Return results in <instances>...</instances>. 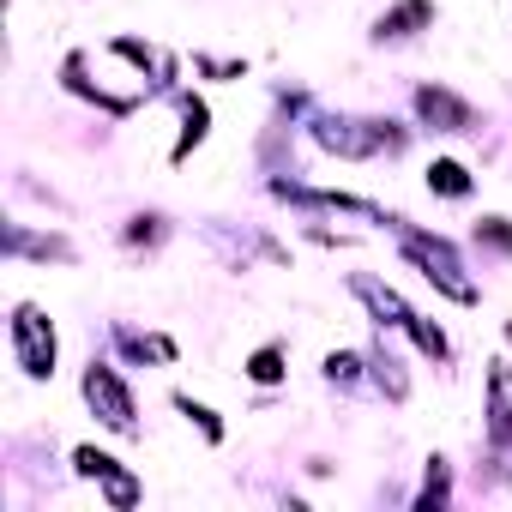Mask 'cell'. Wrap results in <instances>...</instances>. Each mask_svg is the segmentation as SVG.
<instances>
[{
    "mask_svg": "<svg viewBox=\"0 0 512 512\" xmlns=\"http://www.w3.org/2000/svg\"><path fill=\"white\" fill-rule=\"evenodd\" d=\"M314 145H326V151H338V157H374V151H398L404 133H392V121L320 115V121H314Z\"/></svg>",
    "mask_w": 512,
    "mask_h": 512,
    "instance_id": "1",
    "label": "cell"
},
{
    "mask_svg": "<svg viewBox=\"0 0 512 512\" xmlns=\"http://www.w3.org/2000/svg\"><path fill=\"white\" fill-rule=\"evenodd\" d=\"M404 253L422 266V278L428 284H440L452 302H476V284L464 278V266H458V253L440 241V235H404Z\"/></svg>",
    "mask_w": 512,
    "mask_h": 512,
    "instance_id": "2",
    "label": "cell"
},
{
    "mask_svg": "<svg viewBox=\"0 0 512 512\" xmlns=\"http://www.w3.org/2000/svg\"><path fill=\"white\" fill-rule=\"evenodd\" d=\"M13 356H19V368L31 374V380H49L55 374V326L43 320V308H19L13 314Z\"/></svg>",
    "mask_w": 512,
    "mask_h": 512,
    "instance_id": "3",
    "label": "cell"
},
{
    "mask_svg": "<svg viewBox=\"0 0 512 512\" xmlns=\"http://www.w3.org/2000/svg\"><path fill=\"white\" fill-rule=\"evenodd\" d=\"M85 404L103 416V428L133 434V392L121 386V374H115V368H103V362H91V368H85Z\"/></svg>",
    "mask_w": 512,
    "mask_h": 512,
    "instance_id": "4",
    "label": "cell"
},
{
    "mask_svg": "<svg viewBox=\"0 0 512 512\" xmlns=\"http://www.w3.org/2000/svg\"><path fill=\"white\" fill-rule=\"evenodd\" d=\"M73 464H79V476H103V482H109V506H133V500H139V482H133L109 452L79 446V452H73Z\"/></svg>",
    "mask_w": 512,
    "mask_h": 512,
    "instance_id": "5",
    "label": "cell"
},
{
    "mask_svg": "<svg viewBox=\"0 0 512 512\" xmlns=\"http://www.w3.org/2000/svg\"><path fill=\"white\" fill-rule=\"evenodd\" d=\"M416 115H422L428 127H440V133H464V127H470V103H458L452 91H434V85L416 91Z\"/></svg>",
    "mask_w": 512,
    "mask_h": 512,
    "instance_id": "6",
    "label": "cell"
},
{
    "mask_svg": "<svg viewBox=\"0 0 512 512\" xmlns=\"http://www.w3.org/2000/svg\"><path fill=\"white\" fill-rule=\"evenodd\" d=\"M488 440L512 446V368L506 362H494L488 374Z\"/></svg>",
    "mask_w": 512,
    "mask_h": 512,
    "instance_id": "7",
    "label": "cell"
},
{
    "mask_svg": "<svg viewBox=\"0 0 512 512\" xmlns=\"http://www.w3.org/2000/svg\"><path fill=\"white\" fill-rule=\"evenodd\" d=\"M356 296H362V302L380 314V326H404V332H410V320H416V314H410V308H404L392 290H380L374 278H356Z\"/></svg>",
    "mask_w": 512,
    "mask_h": 512,
    "instance_id": "8",
    "label": "cell"
},
{
    "mask_svg": "<svg viewBox=\"0 0 512 512\" xmlns=\"http://www.w3.org/2000/svg\"><path fill=\"white\" fill-rule=\"evenodd\" d=\"M428 19H434L428 0H404V7H392V13L380 19V31H374V37H410V31H422Z\"/></svg>",
    "mask_w": 512,
    "mask_h": 512,
    "instance_id": "9",
    "label": "cell"
},
{
    "mask_svg": "<svg viewBox=\"0 0 512 512\" xmlns=\"http://www.w3.org/2000/svg\"><path fill=\"white\" fill-rule=\"evenodd\" d=\"M428 187H434V193H446V199H464V193H470V175H464V163L440 157V163L428 169Z\"/></svg>",
    "mask_w": 512,
    "mask_h": 512,
    "instance_id": "10",
    "label": "cell"
},
{
    "mask_svg": "<svg viewBox=\"0 0 512 512\" xmlns=\"http://www.w3.org/2000/svg\"><path fill=\"white\" fill-rule=\"evenodd\" d=\"M181 121H187V133H181L175 157H187V151H193V145L205 139V121H211V115H205V103H199V97H187V103H181Z\"/></svg>",
    "mask_w": 512,
    "mask_h": 512,
    "instance_id": "11",
    "label": "cell"
},
{
    "mask_svg": "<svg viewBox=\"0 0 512 512\" xmlns=\"http://www.w3.org/2000/svg\"><path fill=\"white\" fill-rule=\"evenodd\" d=\"M410 338H416V344H422V356H446V332H440V326H428V320H422V314H416V320H410Z\"/></svg>",
    "mask_w": 512,
    "mask_h": 512,
    "instance_id": "12",
    "label": "cell"
},
{
    "mask_svg": "<svg viewBox=\"0 0 512 512\" xmlns=\"http://www.w3.org/2000/svg\"><path fill=\"white\" fill-rule=\"evenodd\" d=\"M247 374H253V380H260V386H272V380L284 374V356H278V350H260V356H253V362H247Z\"/></svg>",
    "mask_w": 512,
    "mask_h": 512,
    "instance_id": "13",
    "label": "cell"
},
{
    "mask_svg": "<svg viewBox=\"0 0 512 512\" xmlns=\"http://www.w3.org/2000/svg\"><path fill=\"white\" fill-rule=\"evenodd\" d=\"M175 404H181V410H187V416L199 422V434H205V440H223V422H217V416H211L205 404H193V398H175Z\"/></svg>",
    "mask_w": 512,
    "mask_h": 512,
    "instance_id": "14",
    "label": "cell"
},
{
    "mask_svg": "<svg viewBox=\"0 0 512 512\" xmlns=\"http://www.w3.org/2000/svg\"><path fill=\"white\" fill-rule=\"evenodd\" d=\"M121 344H127V350H133V356H157V362H169V356H175V350H169V344H163V338H139V332H127V338H121Z\"/></svg>",
    "mask_w": 512,
    "mask_h": 512,
    "instance_id": "15",
    "label": "cell"
},
{
    "mask_svg": "<svg viewBox=\"0 0 512 512\" xmlns=\"http://www.w3.org/2000/svg\"><path fill=\"white\" fill-rule=\"evenodd\" d=\"M356 368H362V362H356L350 350H338V356H326V374H332V380H356Z\"/></svg>",
    "mask_w": 512,
    "mask_h": 512,
    "instance_id": "16",
    "label": "cell"
},
{
    "mask_svg": "<svg viewBox=\"0 0 512 512\" xmlns=\"http://www.w3.org/2000/svg\"><path fill=\"white\" fill-rule=\"evenodd\" d=\"M482 235H488L494 247H506V253H512V229H506V217H482Z\"/></svg>",
    "mask_w": 512,
    "mask_h": 512,
    "instance_id": "17",
    "label": "cell"
},
{
    "mask_svg": "<svg viewBox=\"0 0 512 512\" xmlns=\"http://www.w3.org/2000/svg\"><path fill=\"white\" fill-rule=\"evenodd\" d=\"M151 235H157V217H139V223L127 229V241H151Z\"/></svg>",
    "mask_w": 512,
    "mask_h": 512,
    "instance_id": "18",
    "label": "cell"
}]
</instances>
